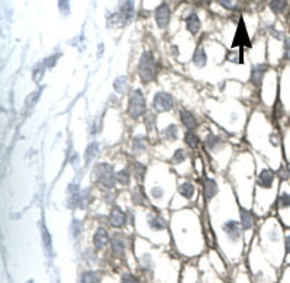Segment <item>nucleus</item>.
I'll list each match as a JSON object with an SVG mask.
<instances>
[{"label": "nucleus", "mask_w": 290, "mask_h": 283, "mask_svg": "<svg viewBox=\"0 0 290 283\" xmlns=\"http://www.w3.org/2000/svg\"><path fill=\"white\" fill-rule=\"evenodd\" d=\"M285 262L290 263V231L285 235Z\"/></svg>", "instance_id": "nucleus-32"}, {"label": "nucleus", "mask_w": 290, "mask_h": 283, "mask_svg": "<svg viewBox=\"0 0 290 283\" xmlns=\"http://www.w3.org/2000/svg\"><path fill=\"white\" fill-rule=\"evenodd\" d=\"M99 281H100V276L97 272H87L82 278V282H99Z\"/></svg>", "instance_id": "nucleus-31"}, {"label": "nucleus", "mask_w": 290, "mask_h": 283, "mask_svg": "<svg viewBox=\"0 0 290 283\" xmlns=\"http://www.w3.org/2000/svg\"><path fill=\"white\" fill-rule=\"evenodd\" d=\"M276 185H277V175L269 169V167H264L260 170L258 176H257V186L260 190L263 192H270V193H276Z\"/></svg>", "instance_id": "nucleus-4"}, {"label": "nucleus", "mask_w": 290, "mask_h": 283, "mask_svg": "<svg viewBox=\"0 0 290 283\" xmlns=\"http://www.w3.org/2000/svg\"><path fill=\"white\" fill-rule=\"evenodd\" d=\"M286 6H288V0H272V1H270V7H272V10H273L274 13H282V12H285Z\"/></svg>", "instance_id": "nucleus-27"}, {"label": "nucleus", "mask_w": 290, "mask_h": 283, "mask_svg": "<svg viewBox=\"0 0 290 283\" xmlns=\"http://www.w3.org/2000/svg\"><path fill=\"white\" fill-rule=\"evenodd\" d=\"M193 63L196 67H205L206 66V54L203 48H199L193 55Z\"/></svg>", "instance_id": "nucleus-23"}, {"label": "nucleus", "mask_w": 290, "mask_h": 283, "mask_svg": "<svg viewBox=\"0 0 290 283\" xmlns=\"http://www.w3.org/2000/svg\"><path fill=\"white\" fill-rule=\"evenodd\" d=\"M95 177L99 185H102L103 188L112 189L116 185V173H113V167L106 164V163H100L95 167Z\"/></svg>", "instance_id": "nucleus-3"}, {"label": "nucleus", "mask_w": 290, "mask_h": 283, "mask_svg": "<svg viewBox=\"0 0 290 283\" xmlns=\"http://www.w3.org/2000/svg\"><path fill=\"white\" fill-rule=\"evenodd\" d=\"M120 281H122V282H139L134 275H122Z\"/></svg>", "instance_id": "nucleus-40"}, {"label": "nucleus", "mask_w": 290, "mask_h": 283, "mask_svg": "<svg viewBox=\"0 0 290 283\" xmlns=\"http://www.w3.org/2000/svg\"><path fill=\"white\" fill-rule=\"evenodd\" d=\"M151 196H153V199H155V200L163 199V197H164V189L160 188V186H154V188L151 189Z\"/></svg>", "instance_id": "nucleus-33"}, {"label": "nucleus", "mask_w": 290, "mask_h": 283, "mask_svg": "<svg viewBox=\"0 0 290 283\" xmlns=\"http://www.w3.org/2000/svg\"><path fill=\"white\" fill-rule=\"evenodd\" d=\"M163 135H164V140H170V141H176L179 138V128L177 125L171 124L169 126H166L163 129Z\"/></svg>", "instance_id": "nucleus-20"}, {"label": "nucleus", "mask_w": 290, "mask_h": 283, "mask_svg": "<svg viewBox=\"0 0 290 283\" xmlns=\"http://www.w3.org/2000/svg\"><path fill=\"white\" fill-rule=\"evenodd\" d=\"M222 232L234 243L239 241L241 238V227L237 219H228L222 224Z\"/></svg>", "instance_id": "nucleus-7"}, {"label": "nucleus", "mask_w": 290, "mask_h": 283, "mask_svg": "<svg viewBox=\"0 0 290 283\" xmlns=\"http://www.w3.org/2000/svg\"><path fill=\"white\" fill-rule=\"evenodd\" d=\"M132 16H134V3L128 0L122 4V9L119 12V19L122 23H126L132 19Z\"/></svg>", "instance_id": "nucleus-16"}, {"label": "nucleus", "mask_w": 290, "mask_h": 283, "mask_svg": "<svg viewBox=\"0 0 290 283\" xmlns=\"http://www.w3.org/2000/svg\"><path fill=\"white\" fill-rule=\"evenodd\" d=\"M115 89L119 92V93H123L126 90V79L122 77V79H118L116 83H115Z\"/></svg>", "instance_id": "nucleus-34"}, {"label": "nucleus", "mask_w": 290, "mask_h": 283, "mask_svg": "<svg viewBox=\"0 0 290 283\" xmlns=\"http://www.w3.org/2000/svg\"><path fill=\"white\" fill-rule=\"evenodd\" d=\"M203 193H205L206 200L213 199L218 193V183L213 179H206L203 183Z\"/></svg>", "instance_id": "nucleus-17"}, {"label": "nucleus", "mask_w": 290, "mask_h": 283, "mask_svg": "<svg viewBox=\"0 0 290 283\" xmlns=\"http://www.w3.org/2000/svg\"><path fill=\"white\" fill-rule=\"evenodd\" d=\"M283 55H285L286 60H289L290 61V36H288V38L285 39V44H283Z\"/></svg>", "instance_id": "nucleus-36"}, {"label": "nucleus", "mask_w": 290, "mask_h": 283, "mask_svg": "<svg viewBox=\"0 0 290 283\" xmlns=\"http://www.w3.org/2000/svg\"><path fill=\"white\" fill-rule=\"evenodd\" d=\"M116 180L122 186H129V183H131V175L126 170H120V172L116 173Z\"/></svg>", "instance_id": "nucleus-26"}, {"label": "nucleus", "mask_w": 290, "mask_h": 283, "mask_svg": "<svg viewBox=\"0 0 290 283\" xmlns=\"http://www.w3.org/2000/svg\"><path fill=\"white\" fill-rule=\"evenodd\" d=\"M109 222H110L115 228H122V227H125V224H126V215H125V212H123L120 208H118V206L112 208L110 215H109Z\"/></svg>", "instance_id": "nucleus-11"}, {"label": "nucleus", "mask_w": 290, "mask_h": 283, "mask_svg": "<svg viewBox=\"0 0 290 283\" xmlns=\"http://www.w3.org/2000/svg\"><path fill=\"white\" fill-rule=\"evenodd\" d=\"M60 9L63 13L68 12V0H60Z\"/></svg>", "instance_id": "nucleus-41"}, {"label": "nucleus", "mask_w": 290, "mask_h": 283, "mask_svg": "<svg viewBox=\"0 0 290 283\" xmlns=\"http://www.w3.org/2000/svg\"><path fill=\"white\" fill-rule=\"evenodd\" d=\"M132 170H134V176H135L138 180H144V179H145V172H147V169H145L144 164H141L139 161H134V163H132Z\"/></svg>", "instance_id": "nucleus-22"}, {"label": "nucleus", "mask_w": 290, "mask_h": 283, "mask_svg": "<svg viewBox=\"0 0 290 283\" xmlns=\"http://www.w3.org/2000/svg\"><path fill=\"white\" fill-rule=\"evenodd\" d=\"M266 73H267V66L266 64H257V66H254L253 70H251V76H250L253 85L261 86V82H263Z\"/></svg>", "instance_id": "nucleus-13"}, {"label": "nucleus", "mask_w": 290, "mask_h": 283, "mask_svg": "<svg viewBox=\"0 0 290 283\" xmlns=\"http://www.w3.org/2000/svg\"><path fill=\"white\" fill-rule=\"evenodd\" d=\"M109 241H110V237L106 232V230L99 228L96 232H95V235H93V244H95V247L99 248V250H102V248H104L107 246Z\"/></svg>", "instance_id": "nucleus-15"}, {"label": "nucleus", "mask_w": 290, "mask_h": 283, "mask_svg": "<svg viewBox=\"0 0 290 283\" xmlns=\"http://www.w3.org/2000/svg\"><path fill=\"white\" fill-rule=\"evenodd\" d=\"M125 247H126V241L120 232H116L110 237V248H112V254L115 257L125 256Z\"/></svg>", "instance_id": "nucleus-9"}, {"label": "nucleus", "mask_w": 290, "mask_h": 283, "mask_svg": "<svg viewBox=\"0 0 290 283\" xmlns=\"http://www.w3.org/2000/svg\"><path fill=\"white\" fill-rule=\"evenodd\" d=\"M186 25H188V29H189V32L194 35V34H197V31L200 29V19H199V16L192 12L189 16H188V19H186Z\"/></svg>", "instance_id": "nucleus-18"}, {"label": "nucleus", "mask_w": 290, "mask_h": 283, "mask_svg": "<svg viewBox=\"0 0 290 283\" xmlns=\"http://www.w3.org/2000/svg\"><path fill=\"white\" fill-rule=\"evenodd\" d=\"M170 16H171V12H170V7L167 3H163L157 7L155 10V23L160 29H164L167 28L169 22H170Z\"/></svg>", "instance_id": "nucleus-8"}, {"label": "nucleus", "mask_w": 290, "mask_h": 283, "mask_svg": "<svg viewBox=\"0 0 290 283\" xmlns=\"http://www.w3.org/2000/svg\"><path fill=\"white\" fill-rule=\"evenodd\" d=\"M128 113L131 118H139L145 113V96L141 90H135L129 96Z\"/></svg>", "instance_id": "nucleus-5"}, {"label": "nucleus", "mask_w": 290, "mask_h": 283, "mask_svg": "<svg viewBox=\"0 0 290 283\" xmlns=\"http://www.w3.org/2000/svg\"><path fill=\"white\" fill-rule=\"evenodd\" d=\"M205 144H206V147H207L210 151H218V150L222 147L221 140H219L218 137H215V135H209V137L205 140Z\"/></svg>", "instance_id": "nucleus-21"}, {"label": "nucleus", "mask_w": 290, "mask_h": 283, "mask_svg": "<svg viewBox=\"0 0 290 283\" xmlns=\"http://www.w3.org/2000/svg\"><path fill=\"white\" fill-rule=\"evenodd\" d=\"M218 3L222 4L225 9H229V10L237 6V0H218Z\"/></svg>", "instance_id": "nucleus-37"}, {"label": "nucleus", "mask_w": 290, "mask_h": 283, "mask_svg": "<svg viewBox=\"0 0 290 283\" xmlns=\"http://www.w3.org/2000/svg\"><path fill=\"white\" fill-rule=\"evenodd\" d=\"M132 200L135 203H138V205H141V203L145 202V197H144V193H142L141 189H134V192H132Z\"/></svg>", "instance_id": "nucleus-30"}, {"label": "nucleus", "mask_w": 290, "mask_h": 283, "mask_svg": "<svg viewBox=\"0 0 290 283\" xmlns=\"http://www.w3.org/2000/svg\"><path fill=\"white\" fill-rule=\"evenodd\" d=\"M179 116H180V121H182L183 126L188 128V131H194V129H197L199 122H197L196 116H194L192 112H189V110H180Z\"/></svg>", "instance_id": "nucleus-12"}, {"label": "nucleus", "mask_w": 290, "mask_h": 283, "mask_svg": "<svg viewBox=\"0 0 290 283\" xmlns=\"http://www.w3.org/2000/svg\"><path fill=\"white\" fill-rule=\"evenodd\" d=\"M138 73H139V77L144 83H150L155 79V60L153 57L151 53H144L141 60H139V64H138Z\"/></svg>", "instance_id": "nucleus-2"}, {"label": "nucleus", "mask_w": 290, "mask_h": 283, "mask_svg": "<svg viewBox=\"0 0 290 283\" xmlns=\"http://www.w3.org/2000/svg\"><path fill=\"white\" fill-rule=\"evenodd\" d=\"M276 202H277V212L282 218V222L286 227H290V185L288 183V180L282 185Z\"/></svg>", "instance_id": "nucleus-1"}, {"label": "nucleus", "mask_w": 290, "mask_h": 283, "mask_svg": "<svg viewBox=\"0 0 290 283\" xmlns=\"http://www.w3.org/2000/svg\"><path fill=\"white\" fill-rule=\"evenodd\" d=\"M251 47V42H250V38H248V32H247V28L244 25V20L241 19L239 20V25H238V29H237V34H235V39H234V44L232 47Z\"/></svg>", "instance_id": "nucleus-10"}, {"label": "nucleus", "mask_w": 290, "mask_h": 283, "mask_svg": "<svg viewBox=\"0 0 290 283\" xmlns=\"http://www.w3.org/2000/svg\"><path fill=\"white\" fill-rule=\"evenodd\" d=\"M97 150H99V145H97V142H93V144H90L89 147H87V151H86V156H85V159H86V163H89V161H92V159L95 157L97 154Z\"/></svg>", "instance_id": "nucleus-29"}, {"label": "nucleus", "mask_w": 290, "mask_h": 283, "mask_svg": "<svg viewBox=\"0 0 290 283\" xmlns=\"http://www.w3.org/2000/svg\"><path fill=\"white\" fill-rule=\"evenodd\" d=\"M280 177H282V180H289L290 179V172H289V169L288 167H280Z\"/></svg>", "instance_id": "nucleus-38"}, {"label": "nucleus", "mask_w": 290, "mask_h": 283, "mask_svg": "<svg viewBox=\"0 0 290 283\" xmlns=\"http://www.w3.org/2000/svg\"><path fill=\"white\" fill-rule=\"evenodd\" d=\"M194 192H196V189H194V185L192 182H185V183H182L180 186H179V193L185 197V199H193L194 196Z\"/></svg>", "instance_id": "nucleus-19"}, {"label": "nucleus", "mask_w": 290, "mask_h": 283, "mask_svg": "<svg viewBox=\"0 0 290 283\" xmlns=\"http://www.w3.org/2000/svg\"><path fill=\"white\" fill-rule=\"evenodd\" d=\"M185 141H186V144H188L189 147L196 148L197 144H199V137L194 134V131H188L186 135H185Z\"/></svg>", "instance_id": "nucleus-28"}, {"label": "nucleus", "mask_w": 290, "mask_h": 283, "mask_svg": "<svg viewBox=\"0 0 290 283\" xmlns=\"http://www.w3.org/2000/svg\"><path fill=\"white\" fill-rule=\"evenodd\" d=\"M283 144H285V148L288 150V156H290V129L286 132V135H285Z\"/></svg>", "instance_id": "nucleus-39"}, {"label": "nucleus", "mask_w": 290, "mask_h": 283, "mask_svg": "<svg viewBox=\"0 0 290 283\" xmlns=\"http://www.w3.org/2000/svg\"><path fill=\"white\" fill-rule=\"evenodd\" d=\"M153 106L157 112H167L174 107V100H173L171 94L166 93V92H158L154 96Z\"/></svg>", "instance_id": "nucleus-6"}, {"label": "nucleus", "mask_w": 290, "mask_h": 283, "mask_svg": "<svg viewBox=\"0 0 290 283\" xmlns=\"http://www.w3.org/2000/svg\"><path fill=\"white\" fill-rule=\"evenodd\" d=\"M147 147V141L144 137H136L132 142V150L134 153H142Z\"/></svg>", "instance_id": "nucleus-25"}, {"label": "nucleus", "mask_w": 290, "mask_h": 283, "mask_svg": "<svg viewBox=\"0 0 290 283\" xmlns=\"http://www.w3.org/2000/svg\"><path fill=\"white\" fill-rule=\"evenodd\" d=\"M186 159H188L186 151H185L183 148H177V150L174 151L173 157H171V163H173V164H182V163L186 161Z\"/></svg>", "instance_id": "nucleus-24"}, {"label": "nucleus", "mask_w": 290, "mask_h": 283, "mask_svg": "<svg viewBox=\"0 0 290 283\" xmlns=\"http://www.w3.org/2000/svg\"><path fill=\"white\" fill-rule=\"evenodd\" d=\"M283 281H289L290 282V273L288 269H286V272H285V275H283Z\"/></svg>", "instance_id": "nucleus-42"}, {"label": "nucleus", "mask_w": 290, "mask_h": 283, "mask_svg": "<svg viewBox=\"0 0 290 283\" xmlns=\"http://www.w3.org/2000/svg\"><path fill=\"white\" fill-rule=\"evenodd\" d=\"M154 124H155V116L153 113H147V116H145V125H147V128L150 131L154 128Z\"/></svg>", "instance_id": "nucleus-35"}, {"label": "nucleus", "mask_w": 290, "mask_h": 283, "mask_svg": "<svg viewBox=\"0 0 290 283\" xmlns=\"http://www.w3.org/2000/svg\"><path fill=\"white\" fill-rule=\"evenodd\" d=\"M256 225V218L251 211L241 209V227L244 231H251Z\"/></svg>", "instance_id": "nucleus-14"}]
</instances>
